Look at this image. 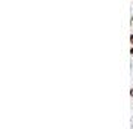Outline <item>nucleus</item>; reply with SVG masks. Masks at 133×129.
I'll return each instance as SVG.
<instances>
[{
  "mask_svg": "<svg viewBox=\"0 0 133 129\" xmlns=\"http://www.w3.org/2000/svg\"><path fill=\"white\" fill-rule=\"evenodd\" d=\"M129 41H130V44H132V47H133V32L130 33V38H129Z\"/></svg>",
  "mask_w": 133,
  "mask_h": 129,
  "instance_id": "1",
  "label": "nucleus"
},
{
  "mask_svg": "<svg viewBox=\"0 0 133 129\" xmlns=\"http://www.w3.org/2000/svg\"><path fill=\"white\" fill-rule=\"evenodd\" d=\"M130 54H132V56H133V48H130Z\"/></svg>",
  "mask_w": 133,
  "mask_h": 129,
  "instance_id": "3",
  "label": "nucleus"
},
{
  "mask_svg": "<svg viewBox=\"0 0 133 129\" xmlns=\"http://www.w3.org/2000/svg\"><path fill=\"white\" fill-rule=\"evenodd\" d=\"M130 96H132V98H133V87H132V89H130Z\"/></svg>",
  "mask_w": 133,
  "mask_h": 129,
  "instance_id": "2",
  "label": "nucleus"
}]
</instances>
